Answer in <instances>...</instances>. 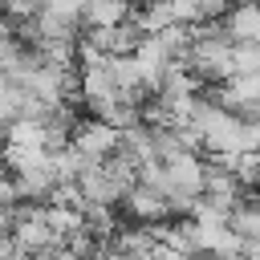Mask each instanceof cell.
I'll list each match as a JSON object with an SVG mask.
<instances>
[{
    "label": "cell",
    "mask_w": 260,
    "mask_h": 260,
    "mask_svg": "<svg viewBox=\"0 0 260 260\" xmlns=\"http://www.w3.org/2000/svg\"><path fill=\"white\" fill-rule=\"evenodd\" d=\"M219 28H223V37H228L232 45H256V41H260V12H256V0H236V4L223 12Z\"/></svg>",
    "instance_id": "1"
},
{
    "label": "cell",
    "mask_w": 260,
    "mask_h": 260,
    "mask_svg": "<svg viewBox=\"0 0 260 260\" xmlns=\"http://www.w3.org/2000/svg\"><path fill=\"white\" fill-rule=\"evenodd\" d=\"M122 20H130L126 0H81V24L85 28H110Z\"/></svg>",
    "instance_id": "2"
},
{
    "label": "cell",
    "mask_w": 260,
    "mask_h": 260,
    "mask_svg": "<svg viewBox=\"0 0 260 260\" xmlns=\"http://www.w3.org/2000/svg\"><path fill=\"white\" fill-rule=\"evenodd\" d=\"M260 69V49L256 45H232V77L256 73Z\"/></svg>",
    "instance_id": "3"
}]
</instances>
